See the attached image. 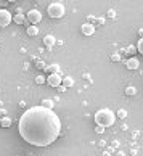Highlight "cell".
Returning a JSON list of instances; mask_svg holds the SVG:
<instances>
[{
	"label": "cell",
	"instance_id": "27",
	"mask_svg": "<svg viewBox=\"0 0 143 156\" xmlns=\"http://www.w3.org/2000/svg\"><path fill=\"white\" fill-rule=\"evenodd\" d=\"M103 156H111V153H110V151H106V153H103Z\"/></svg>",
	"mask_w": 143,
	"mask_h": 156
},
{
	"label": "cell",
	"instance_id": "20",
	"mask_svg": "<svg viewBox=\"0 0 143 156\" xmlns=\"http://www.w3.org/2000/svg\"><path fill=\"white\" fill-rule=\"evenodd\" d=\"M125 51H127L129 55H135V51H137V47H132V45H130V47H127V50H125Z\"/></svg>",
	"mask_w": 143,
	"mask_h": 156
},
{
	"label": "cell",
	"instance_id": "7",
	"mask_svg": "<svg viewBox=\"0 0 143 156\" xmlns=\"http://www.w3.org/2000/svg\"><path fill=\"white\" fill-rule=\"evenodd\" d=\"M81 31L84 36H93L95 34V24H89V23H85V24L81 26Z\"/></svg>",
	"mask_w": 143,
	"mask_h": 156
},
{
	"label": "cell",
	"instance_id": "17",
	"mask_svg": "<svg viewBox=\"0 0 143 156\" xmlns=\"http://www.w3.org/2000/svg\"><path fill=\"white\" fill-rule=\"evenodd\" d=\"M116 118H119V119H124V118H127V111H125V109H119V111H117V114H116Z\"/></svg>",
	"mask_w": 143,
	"mask_h": 156
},
{
	"label": "cell",
	"instance_id": "14",
	"mask_svg": "<svg viewBox=\"0 0 143 156\" xmlns=\"http://www.w3.org/2000/svg\"><path fill=\"white\" fill-rule=\"evenodd\" d=\"M61 85H65L66 89H68V87H72V85H74V79H72V77H69V76H66L65 79H63Z\"/></svg>",
	"mask_w": 143,
	"mask_h": 156
},
{
	"label": "cell",
	"instance_id": "9",
	"mask_svg": "<svg viewBox=\"0 0 143 156\" xmlns=\"http://www.w3.org/2000/svg\"><path fill=\"white\" fill-rule=\"evenodd\" d=\"M44 44H45V47H53L56 44V39L51 36V34H47V36L44 37Z\"/></svg>",
	"mask_w": 143,
	"mask_h": 156
},
{
	"label": "cell",
	"instance_id": "16",
	"mask_svg": "<svg viewBox=\"0 0 143 156\" xmlns=\"http://www.w3.org/2000/svg\"><path fill=\"white\" fill-rule=\"evenodd\" d=\"M125 94H127L129 97H134L137 94V89L134 87V85H129V87H125Z\"/></svg>",
	"mask_w": 143,
	"mask_h": 156
},
{
	"label": "cell",
	"instance_id": "6",
	"mask_svg": "<svg viewBox=\"0 0 143 156\" xmlns=\"http://www.w3.org/2000/svg\"><path fill=\"white\" fill-rule=\"evenodd\" d=\"M61 82H63L61 74H50V76L47 77V84L50 85V87H56V89H58L61 85Z\"/></svg>",
	"mask_w": 143,
	"mask_h": 156
},
{
	"label": "cell",
	"instance_id": "5",
	"mask_svg": "<svg viewBox=\"0 0 143 156\" xmlns=\"http://www.w3.org/2000/svg\"><path fill=\"white\" fill-rule=\"evenodd\" d=\"M26 20L31 23V26H36L37 23H40V21H42V13H40L39 10H31L29 13H27Z\"/></svg>",
	"mask_w": 143,
	"mask_h": 156
},
{
	"label": "cell",
	"instance_id": "25",
	"mask_svg": "<svg viewBox=\"0 0 143 156\" xmlns=\"http://www.w3.org/2000/svg\"><path fill=\"white\" fill-rule=\"evenodd\" d=\"M58 90L61 92V94H63V92H65L66 90V87H65V85H60V87H58Z\"/></svg>",
	"mask_w": 143,
	"mask_h": 156
},
{
	"label": "cell",
	"instance_id": "23",
	"mask_svg": "<svg viewBox=\"0 0 143 156\" xmlns=\"http://www.w3.org/2000/svg\"><path fill=\"white\" fill-rule=\"evenodd\" d=\"M37 68H39V69H47V66H45L44 61H37Z\"/></svg>",
	"mask_w": 143,
	"mask_h": 156
},
{
	"label": "cell",
	"instance_id": "11",
	"mask_svg": "<svg viewBox=\"0 0 143 156\" xmlns=\"http://www.w3.org/2000/svg\"><path fill=\"white\" fill-rule=\"evenodd\" d=\"M26 34H27V36H31V37H36L39 34V27L37 26H29L26 29Z\"/></svg>",
	"mask_w": 143,
	"mask_h": 156
},
{
	"label": "cell",
	"instance_id": "13",
	"mask_svg": "<svg viewBox=\"0 0 143 156\" xmlns=\"http://www.w3.org/2000/svg\"><path fill=\"white\" fill-rule=\"evenodd\" d=\"M11 124H13V119H10L8 116H3L2 119H0V126L2 127H10Z\"/></svg>",
	"mask_w": 143,
	"mask_h": 156
},
{
	"label": "cell",
	"instance_id": "29",
	"mask_svg": "<svg viewBox=\"0 0 143 156\" xmlns=\"http://www.w3.org/2000/svg\"><path fill=\"white\" fill-rule=\"evenodd\" d=\"M18 156H19V154H18Z\"/></svg>",
	"mask_w": 143,
	"mask_h": 156
},
{
	"label": "cell",
	"instance_id": "12",
	"mask_svg": "<svg viewBox=\"0 0 143 156\" xmlns=\"http://www.w3.org/2000/svg\"><path fill=\"white\" fill-rule=\"evenodd\" d=\"M40 106L45 108V109H51V108H53V100H50V98H45V100H42Z\"/></svg>",
	"mask_w": 143,
	"mask_h": 156
},
{
	"label": "cell",
	"instance_id": "3",
	"mask_svg": "<svg viewBox=\"0 0 143 156\" xmlns=\"http://www.w3.org/2000/svg\"><path fill=\"white\" fill-rule=\"evenodd\" d=\"M48 15H50V18H53V20H58V18H63L66 13V8H65V5H63L61 2H53V3H50L48 5Z\"/></svg>",
	"mask_w": 143,
	"mask_h": 156
},
{
	"label": "cell",
	"instance_id": "8",
	"mask_svg": "<svg viewBox=\"0 0 143 156\" xmlns=\"http://www.w3.org/2000/svg\"><path fill=\"white\" fill-rule=\"evenodd\" d=\"M125 68L130 69V71H134V69H138L140 68V61L135 58V56H132V58H129L127 61H125Z\"/></svg>",
	"mask_w": 143,
	"mask_h": 156
},
{
	"label": "cell",
	"instance_id": "18",
	"mask_svg": "<svg viewBox=\"0 0 143 156\" xmlns=\"http://www.w3.org/2000/svg\"><path fill=\"white\" fill-rule=\"evenodd\" d=\"M137 50H138L140 51V53L143 55V37L138 40V44H137Z\"/></svg>",
	"mask_w": 143,
	"mask_h": 156
},
{
	"label": "cell",
	"instance_id": "4",
	"mask_svg": "<svg viewBox=\"0 0 143 156\" xmlns=\"http://www.w3.org/2000/svg\"><path fill=\"white\" fill-rule=\"evenodd\" d=\"M11 20H13V16H11V13L8 10H5V8H0V27H7Z\"/></svg>",
	"mask_w": 143,
	"mask_h": 156
},
{
	"label": "cell",
	"instance_id": "1",
	"mask_svg": "<svg viewBox=\"0 0 143 156\" xmlns=\"http://www.w3.org/2000/svg\"><path fill=\"white\" fill-rule=\"evenodd\" d=\"M19 135L32 147H48L61 134V119L51 109L32 106L19 118Z\"/></svg>",
	"mask_w": 143,
	"mask_h": 156
},
{
	"label": "cell",
	"instance_id": "15",
	"mask_svg": "<svg viewBox=\"0 0 143 156\" xmlns=\"http://www.w3.org/2000/svg\"><path fill=\"white\" fill-rule=\"evenodd\" d=\"M47 69H50L51 71V74H60V65H56V63H53V65H50V66H47Z\"/></svg>",
	"mask_w": 143,
	"mask_h": 156
},
{
	"label": "cell",
	"instance_id": "22",
	"mask_svg": "<svg viewBox=\"0 0 143 156\" xmlns=\"http://www.w3.org/2000/svg\"><path fill=\"white\" fill-rule=\"evenodd\" d=\"M95 132H96V134H103V132H105V127L96 126V127H95Z\"/></svg>",
	"mask_w": 143,
	"mask_h": 156
},
{
	"label": "cell",
	"instance_id": "24",
	"mask_svg": "<svg viewBox=\"0 0 143 156\" xmlns=\"http://www.w3.org/2000/svg\"><path fill=\"white\" fill-rule=\"evenodd\" d=\"M108 16H110V18H116V11L110 10V11H108Z\"/></svg>",
	"mask_w": 143,
	"mask_h": 156
},
{
	"label": "cell",
	"instance_id": "28",
	"mask_svg": "<svg viewBox=\"0 0 143 156\" xmlns=\"http://www.w3.org/2000/svg\"><path fill=\"white\" fill-rule=\"evenodd\" d=\"M29 156H34V154H29Z\"/></svg>",
	"mask_w": 143,
	"mask_h": 156
},
{
	"label": "cell",
	"instance_id": "19",
	"mask_svg": "<svg viewBox=\"0 0 143 156\" xmlns=\"http://www.w3.org/2000/svg\"><path fill=\"white\" fill-rule=\"evenodd\" d=\"M111 61H121V55H119V53H113L111 55Z\"/></svg>",
	"mask_w": 143,
	"mask_h": 156
},
{
	"label": "cell",
	"instance_id": "21",
	"mask_svg": "<svg viewBox=\"0 0 143 156\" xmlns=\"http://www.w3.org/2000/svg\"><path fill=\"white\" fill-rule=\"evenodd\" d=\"M36 82H37V84H44V82H47V79H45L44 76H37V77H36Z\"/></svg>",
	"mask_w": 143,
	"mask_h": 156
},
{
	"label": "cell",
	"instance_id": "10",
	"mask_svg": "<svg viewBox=\"0 0 143 156\" xmlns=\"http://www.w3.org/2000/svg\"><path fill=\"white\" fill-rule=\"evenodd\" d=\"M13 21L16 23V24H24V21H26V16L23 15V13H16L13 16Z\"/></svg>",
	"mask_w": 143,
	"mask_h": 156
},
{
	"label": "cell",
	"instance_id": "26",
	"mask_svg": "<svg viewBox=\"0 0 143 156\" xmlns=\"http://www.w3.org/2000/svg\"><path fill=\"white\" fill-rule=\"evenodd\" d=\"M138 34H140V39L143 37V27H141V29H138Z\"/></svg>",
	"mask_w": 143,
	"mask_h": 156
},
{
	"label": "cell",
	"instance_id": "2",
	"mask_svg": "<svg viewBox=\"0 0 143 156\" xmlns=\"http://www.w3.org/2000/svg\"><path fill=\"white\" fill-rule=\"evenodd\" d=\"M95 122L101 127H111L116 122V114L110 108H101L95 113Z\"/></svg>",
	"mask_w": 143,
	"mask_h": 156
}]
</instances>
